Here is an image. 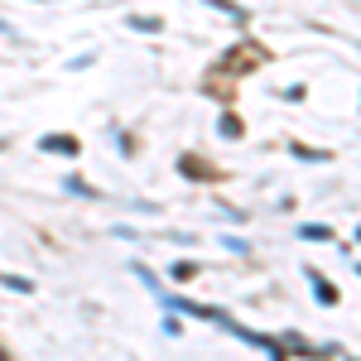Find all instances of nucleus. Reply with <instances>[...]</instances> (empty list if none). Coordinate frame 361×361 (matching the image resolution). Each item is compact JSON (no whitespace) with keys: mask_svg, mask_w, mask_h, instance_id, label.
I'll return each mask as SVG.
<instances>
[{"mask_svg":"<svg viewBox=\"0 0 361 361\" xmlns=\"http://www.w3.org/2000/svg\"><path fill=\"white\" fill-rule=\"evenodd\" d=\"M130 25H135V29H145V34H154V29H164V25H159V20H145V15H135Z\"/></svg>","mask_w":361,"mask_h":361,"instance_id":"obj_4","label":"nucleus"},{"mask_svg":"<svg viewBox=\"0 0 361 361\" xmlns=\"http://www.w3.org/2000/svg\"><path fill=\"white\" fill-rule=\"evenodd\" d=\"M313 284H318V299H323V304H337V289H333V284H323L318 275H313Z\"/></svg>","mask_w":361,"mask_h":361,"instance_id":"obj_3","label":"nucleus"},{"mask_svg":"<svg viewBox=\"0 0 361 361\" xmlns=\"http://www.w3.org/2000/svg\"><path fill=\"white\" fill-rule=\"evenodd\" d=\"M5 289H15V294H34V279H20V275H0Z\"/></svg>","mask_w":361,"mask_h":361,"instance_id":"obj_2","label":"nucleus"},{"mask_svg":"<svg viewBox=\"0 0 361 361\" xmlns=\"http://www.w3.org/2000/svg\"><path fill=\"white\" fill-rule=\"evenodd\" d=\"M222 135H241V121L236 116H222Z\"/></svg>","mask_w":361,"mask_h":361,"instance_id":"obj_5","label":"nucleus"},{"mask_svg":"<svg viewBox=\"0 0 361 361\" xmlns=\"http://www.w3.org/2000/svg\"><path fill=\"white\" fill-rule=\"evenodd\" d=\"M0 361H5V357H0Z\"/></svg>","mask_w":361,"mask_h":361,"instance_id":"obj_6","label":"nucleus"},{"mask_svg":"<svg viewBox=\"0 0 361 361\" xmlns=\"http://www.w3.org/2000/svg\"><path fill=\"white\" fill-rule=\"evenodd\" d=\"M44 149H54V154H78V140H68V135H49V140H44Z\"/></svg>","mask_w":361,"mask_h":361,"instance_id":"obj_1","label":"nucleus"}]
</instances>
